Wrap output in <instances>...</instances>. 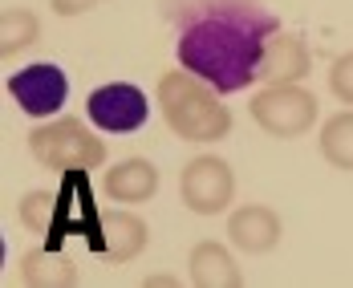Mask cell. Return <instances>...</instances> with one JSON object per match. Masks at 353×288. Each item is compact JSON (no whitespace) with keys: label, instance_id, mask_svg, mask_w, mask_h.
I'll list each match as a JSON object with an SVG mask.
<instances>
[{"label":"cell","instance_id":"obj_13","mask_svg":"<svg viewBox=\"0 0 353 288\" xmlns=\"http://www.w3.org/2000/svg\"><path fill=\"white\" fill-rule=\"evenodd\" d=\"M191 280L203 288H236L240 285V272H236V260L223 252L219 244H199L191 252Z\"/></svg>","mask_w":353,"mask_h":288},{"label":"cell","instance_id":"obj_5","mask_svg":"<svg viewBox=\"0 0 353 288\" xmlns=\"http://www.w3.org/2000/svg\"><path fill=\"white\" fill-rule=\"evenodd\" d=\"M252 118L272 138H301L317 122V98L292 81H272L252 98Z\"/></svg>","mask_w":353,"mask_h":288},{"label":"cell","instance_id":"obj_4","mask_svg":"<svg viewBox=\"0 0 353 288\" xmlns=\"http://www.w3.org/2000/svg\"><path fill=\"white\" fill-rule=\"evenodd\" d=\"M29 150L41 167L49 171H70V167H102L106 143L94 138L77 118H57L49 126H37L29 134Z\"/></svg>","mask_w":353,"mask_h":288},{"label":"cell","instance_id":"obj_6","mask_svg":"<svg viewBox=\"0 0 353 288\" xmlns=\"http://www.w3.org/2000/svg\"><path fill=\"white\" fill-rule=\"evenodd\" d=\"M179 191H183V203L195 212V216H219L232 207V195H236V175L223 158L215 154H199L183 167V179H179Z\"/></svg>","mask_w":353,"mask_h":288},{"label":"cell","instance_id":"obj_14","mask_svg":"<svg viewBox=\"0 0 353 288\" xmlns=\"http://www.w3.org/2000/svg\"><path fill=\"white\" fill-rule=\"evenodd\" d=\"M321 154L337 167L353 171V114H333L321 130Z\"/></svg>","mask_w":353,"mask_h":288},{"label":"cell","instance_id":"obj_9","mask_svg":"<svg viewBox=\"0 0 353 288\" xmlns=\"http://www.w3.org/2000/svg\"><path fill=\"white\" fill-rule=\"evenodd\" d=\"M228 236H232V244L244 248V252H272L276 240H281V219L272 216L268 207L252 203V207L232 212V219H228Z\"/></svg>","mask_w":353,"mask_h":288},{"label":"cell","instance_id":"obj_7","mask_svg":"<svg viewBox=\"0 0 353 288\" xmlns=\"http://www.w3.org/2000/svg\"><path fill=\"white\" fill-rule=\"evenodd\" d=\"M8 94L17 98V106L25 110V114L49 118V114H57V110L65 106V98H70V77H65L61 65H49V61L25 65L21 73L8 77Z\"/></svg>","mask_w":353,"mask_h":288},{"label":"cell","instance_id":"obj_12","mask_svg":"<svg viewBox=\"0 0 353 288\" xmlns=\"http://www.w3.org/2000/svg\"><path fill=\"white\" fill-rule=\"evenodd\" d=\"M309 73V49H305V37L301 33H276L268 41V53H264V81H301Z\"/></svg>","mask_w":353,"mask_h":288},{"label":"cell","instance_id":"obj_10","mask_svg":"<svg viewBox=\"0 0 353 288\" xmlns=\"http://www.w3.org/2000/svg\"><path fill=\"white\" fill-rule=\"evenodd\" d=\"M102 191L114 203H146L159 191V171L146 158H126V163H118V167L106 171Z\"/></svg>","mask_w":353,"mask_h":288},{"label":"cell","instance_id":"obj_3","mask_svg":"<svg viewBox=\"0 0 353 288\" xmlns=\"http://www.w3.org/2000/svg\"><path fill=\"white\" fill-rule=\"evenodd\" d=\"M159 106H163L167 126L187 143H215L232 130V110L219 106V94L191 70L163 73Z\"/></svg>","mask_w":353,"mask_h":288},{"label":"cell","instance_id":"obj_2","mask_svg":"<svg viewBox=\"0 0 353 288\" xmlns=\"http://www.w3.org/2000/svg\"><path fill=\"white\" fill-rule=\"evenodd\" d=\"M90 167H70L61 171V183L57 191H33L21 199V219L25 227L37 232L45 240V248H57L70 240V236H81L85 248L94 252L98 240H102V207L94 203V187H90Z\"/></svg>","mask_w":353,"mask_h":288},{"label":"cell","instance_id":"obj_8","mask_svg":"<svg viewBox=\"0 0 353 288\" xmlns=\"http://www.w3.org/2000/svg\"><path fill=\"white\" fill-rule=\"evenodd\" d=\"M85 110H90V122L102 126L110 134H130L146 122V94L130 81H114V85H102L85 98Z\"/></svg>","mask_w":353,"mask_h":288},{"label":"cell","instance_id":"obj_15","mask_svg":"<svg viewBox=\"0 0 353 288\" xmlns=\"http://www.w3.org/2000/svg\"><path fill=\"white\" fill-rule=\"evenodd\" d=\"M37 41V21L21 8H8L4 12V57H12L21 45H33Z\"/></svg>","mask_w":353,"mask_h":288},{"label":"cell","instance_id":"obj_11","mask_svg":"<svg viewBox=\"0 0 353 288\" xmlns=\"http://www.w3.org/2000/svg\"><path fill=\"white\" fill-rule=\"evenodd\" d=\"M146 244V223L130 212H106L102 207V240L94 252L106 260H134Z\"/></svg>","mask_w":353,"mask_h":288},{"label":"cell","instance_id":"obj_1","mask_svg":"<svg viewBox=\"0 0 353 288\" xmlns=\"http://www.w3.org/2000/svg\"><path fill=\"white\" fill-rule=\"evenodd\" d=\"M179 29V65L203 77L215 94H240L260 81L268 41L281 21L260 0H167Z\"/></svg>","mask_w":353,"mask_h":288},{"label":"cell","instance_id":"obj_17","mask_svg":"<svg viewBox=\"0 0 353 288\" xmlns=\"http://www.w3.org/2000/svg\"><path fill=\"white\" fill-rule=\"evenodd\" d=\"M94 4H102V0H53V8H57L61 17H73V12H85V8H94Z\"/></svg>","mask_w":353,"mask_h":288},{"label":"cell","instance_id":"obj_16","mask_svg":"<svg viewBox=\"0 0 353 288\" xmlns=\"http://www.w3.org/2000/svg\"><path fill=\"white\" fill-rule=\"evenodd\" d=\"M329 90H333L345 106H353V53H345V57L333 61V70H329Z\"/></svg>","mask_w":353,"mask_h":288}]
</instances>
